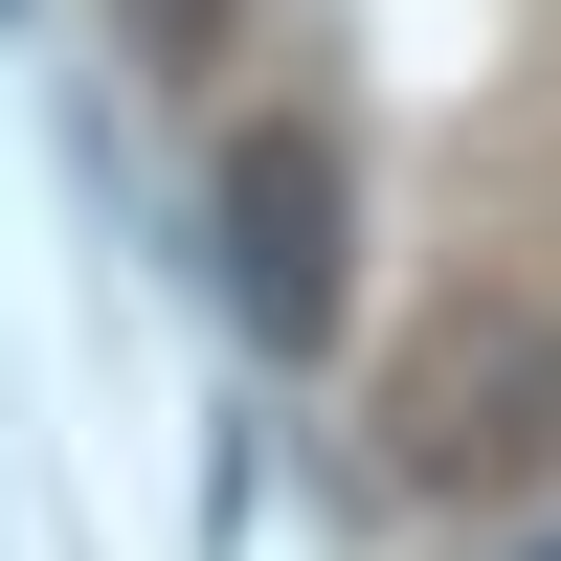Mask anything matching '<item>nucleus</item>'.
<instances>
[{"label":"nucleus","instance_id":"obj_2","mask_svg":"<svg viewBox=\"0 0 561 561\" xmlns=\"http://www.w3.org/2000/svg\"><path fill=\"white\" fill-rule=\"evenodd\" d=\"M337 225H359V180H337L314 113H248V135H225V314H248L270 359H337V314H359Z\"/></svg>","mask_w":561,"mask_h":561},{"label":"nucleus","instance_id":"obj_4","mask_svg":"<svg viewBox=\"0 0 561 561\" xmlns=\"http://www.w3.org/2000/svg\"><path fill=\"white\" fill-rule=\"evenodd\" d=\"M539 561H561V539H539Z\"/></svg>","mask_w":561,"mask_h":561},{"label":"nucleus","instance_id":"obj_1","mask_svg":"<svg viewBox=\"0 0 561 561\" xmlns=\"http://www.w3.org/2000/svg\"><path fill=\"white\" fill-rule=\"evenodd\" d=\"M382 472L404 494H539L561 472V314L539 293H449L382 382Z\"/></svg>","mask_w":561,"mask_h":561},{"label":"nucleus","instance_id":"obj_3","mask_svg":"<svg viewBox=\"0 0 561 561\" xmlns=\"http://www.w3.org/2000/svg\"><path fill=\"white\" fill-rule=\"evenodd\" d=\"M158 45H180V68H203V45H225V0H158Z\"/></svg>","mask_w":561,"mask_h":561}]
</instances>
